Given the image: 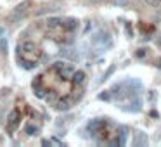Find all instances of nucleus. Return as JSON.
Here are the masks:
<instances>
[{
	"label": "nucleus",
	"instance_id": "obj_2",
	"mask_svg": "<svg viewBox=\"0 0 161 147\" xmlns=\"http://www.w3.org/2000/svg\"><path fill=\"white\" fill-rule=\"evenodd\" d=\"M83 87L85 75L66 62L50 64L42 73H38L31 83L35 95L54 109L71 107L82 97Z\"/></svg>",
	"mask_w": 161,
	"mask_h": 147
},
{
	"label": "nucleus",
	"instance_id": "obj_3",
	"mask_svg": "<svg viewBox=\"0 0 161 147\" xmlns=\"http://www.w3.org/2000/svg\"><path fill=\"white\" fill-rule=\"evenodd\" d=\"M43 118L26 100L19 99L16 106L12 107L11 114L7 118V135L16 142H21L23 139H30L42 132Z\"/></svg>",
	"mask_w": 161,
	"mask_h": 147
},
{
	"label": "nucleus",
	"instance_id": "obj_1",
	"mask_svg": "<svg viewBox=\"0 0 161 147\" xmlns=\"http://www.w3.org/2000/svg\"><path fill=\"white\" fill-rule=\"evenodd\" d=\"M75 31V21L71 19L50 17L37 21L26 28V31L19 37L16 47V61L26 69L38 66L47 56L61 45H66L71 40Z\"/></svg>",
	"mask_w": 161,
	"mask_h": 147
}]
</instances>
